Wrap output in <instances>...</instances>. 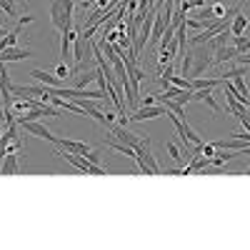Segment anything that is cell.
<instances>
[{
  "label": "cell",
  "instance_id": "obj_1",
  "mask_svg": "<svg viewBox=\"0 0 250 250\" xmlns=\"http://www.w3.org/2000/svg\"><path fill=\"white\" fill-rule=\"evenodd\" d=\"M73 18H75V0H53L50 3V25L58 33L73 30Z\"/></svg>",
  "mask_w": 250,
  "mask_h": 250
},
{
  "label": "cell",
  "instance_id": "obj_2",
  "mask_svg": "<svg viewBox=\"0 0 250 250\" xmlns=\"http://www.w3.org/2000/svg\"><path fill=\"white\" fill-rule=\"evenodd\" d=\"M213 55H215V48L213 43H203V45H193L190 50H188V58H190V73H188V78H198L203 75L208 68L213 65Z\"/></svg>",
  "mask_w": 250,
  "mask_h": 250
},
{
  "label": "cell",
  "instance_id": "obj_3",
  "mask_svg": "<svg viewBox=\"0 0 250 250\" xmlns=\"http://www.w3.org/2000/svg\"><path fill=\"white\" fill-rule=\"evenodd\" d=\"M168 118V110H165V105L160 103H155V105H138L135 110H130L128 113V118H130V123H143V120H153V118Z\"/></svg>",
  "mask_w": 250,
  "mask_h": 250
},
{
  "label": "cell",
  "instance_id": "obj_4",
  "mask_svg": "<svg viewBox=\"0 0 250 250\" xmlns=\"http://www.w3.org/2000/svg\"><path fill=\"white\" fill-rule=\"evenodd\" d=\"M108 130H110V135H113V138H118L120 143H125V145H130L133 150H138L140 145L145 143V138H140L138 133L128 130V125H120V123H113V125H110Z\"/></svg>",
  "mask_w": 250,
  "mask_h": 250
},
{
  "label": "cell",
  "instance_id": "obj_5",
  "mask_svg": "<svg viewBox=\"0 0 250 250\" xmlns=\"http://www.w3.org/2000/svg\"><path fill=\"white\" fill-rule=\"evenodd\" d=\"M20 128H23L25 133L35 135V138H43V140H50V143H58V135H53L43 123H38V120H15Z\"/></svg>",
  "mask_w": 250,
  "mask_h": 250
},
{
  "label": "cell",
  "instance_id": "obj_6",
  "mask_svg": "<svg viewBox=\"0 0 250 250\" xmlns=\"http://www.w3.org/2000/svg\"><path fill=\"white\" fill-rule=\"evenodd\" d=\"M55 145H60L62 150H70V153H78V155H83V158H88L95 148L90 143H83V140H70V138H58V143Z\"/></svg>",
  "mask_w": 250,
  "mask_h": 250
},
{
  "label": "cell",
  "instance_id": "obj_7",
  "mask_svg": "<svg viewBox=\"0 0 250 250\" xmlns=\"http://www.w3.org/2000/svg\"><path fill=\"white\" fill-rule=\"evenodd\" d=\"M30 75H33L38 83H43L45 88H62V83H65L62 78H58L55 73H48V70H43V68H33Z\"/></svg>",
  "mask_w": 250,
  "mask_h": 250
},
{
  "label": "cell",
  "instance_id": "obj_8",
  "mask_svg": "<svg viewBox=\"0 0 250 250\" xmlns=\"http://www.w3.org/2000/svg\"><path fill=\"white\" fill-rule=\"evenodd\" d=\"M135 153H140V155H143L145 165L150 168V173H153V175H163L160 165H158V160H155V155H153V150H150V138H145V143L140 145V148H138Z\"/></svg>",
  "mask_w": 250,
  "mask_h": 250
},
{
  "label": "cell",
  "instance_id": "obj_9",
  "mask_svg": "<svg viewBox=\"0 0 250 250\" xmlns=\"http://www.w3.org/2000/svg\"><path fill=\"white\" fill-rule=\"evenodd\" d=\"M238 58V48L225 43V45H218L215 48V55H213V65H225V62H230Z\"/></svg>",
  "mask_w": 250,
  "mask_h": 250
},
{
  "label": "cell",
  "instance_id": "obj_10",
  "mask_svg": "<svg viewBox=\"0 0 250 250\" xmlns=\"http://www.w3.org/2000/svg\"><path fill=\"white\" fill-rule=\"evenodd\" d=\"M33 55V50L30 48H5V50H0V60L3 62H18V60H25V58H30Z\"/></svg>",
  "mask_w": 250,
  "mask_h": 250
},
{
  "label": "cell",
  "instance_id": "obj_11",
  "mask_svg": "<svg viewBox=\"0 0 250 250\" xmlns=\"http://www.w3.org/2000/svg\"><path fill=\"white\" fill-rule=\"evenodd\" d=\"M20 170V155L18 153H8L0 165V175H15Z\"/></svg>",
  "mask_w": 250,
  "mask_h": 250
},
{
  "label": "cell",
  "instance_id": "obj_12",
  "mask_svg": "<svg viewBox=\"0 0 250 250\" xmlns=\"http://www.w3.org/2000/svg\"><path fill=\"white\" fill-rule=\"evenodd\" d=\"M190 85H193V90H200V88H218V85H223V78H203V75H198V78H193L190 80Z\"/></svg>",
  "mask_w": 250,
  "mask_h": 250
},
{
  "label": "cell",
  "instance_id": "obj_13",
  "mask_svg": "<svg viewBox=\"0 0 250 250\" xmlns=\"http://www.w3.org/2000/svg\"><path fill=\"white\" fill-rule=\"evenodd\" d=\"M105 145H108V148H113V150H118V153H123L125 158H135V150L130 148V145H125V143H120L118 138H105Z\"/></svg>",
  "mask_w": 250,
  "mask_h": 250
},
{
  "label": "cell",
  "instance_id": "obj_14",
  "mask_svg": "<svg viewBox=\"0 0 250 250\" xmlns=\"http://www.w3.org/2000/svg\"><path fill=\"white\" fill-rule=\"evenodd\" d=\"M158 103H163L168 113H173V115H178V118L185 120V108H183V103H178V100H173V98H158Z\"/></svg>",
  "mask_w": 250,
  "mask_h": 250
},
{
  "label": "cell",
  "instance_id": "obj_15",
  "mask_svg": "<svg viewBox=\"0 0 250 250\" xmlns=\"http://www.w3.org/2000/svg\"><path fill=\"white\" fill-rule=\"evenodd\" d=\"M248 30V15L240 10L233 20H230V35H243Z\"/></svg>",
  "mask_w": 250,
  "mask_h": 250
},
{
  "label": "cell",
  "instance_id": "obj_16",
  "mask_svg": "<svg viewBox=\"0 0 250 250\" xmlns=\"http://www.w3.org/2000/svg\"><path fill=\"white\" fill-rule=\"evenodd\" d=\"M62 35V40H60V55H62V60H65L70 53H73V38H75V28L73 30H68V33H60Z\"/></svg>",
  "mask_w": 250,
  "mask_h": 250
},
{
  "label": "cell",
  "instance_id": "obj_17",
  "mask_svg": "<svg viewBox=\"0 0 250 250\" xmlns=\"http://www.w3.org/2000/svg\"><path fill=\"white\" fill-rule=\"evenodd\" d=\"M168 83H173L175 88H183V90H193V85H190V78H183V75H170L168 78Z\"/></svg>",
  "mask_w": 250,
  "mask_h": 250
},
{
  "label": "cell",
  "instance_id": "obj_18",
  "mask_svg": "<svg viewBox=\"0 0 250 250\" xmlns=\"http://www.w3.org/2000/svg\"><path fill=\"white\" fill-rule=\"evenodd\" d=\"M233 45L238 48V53H248V50H250V38H245V35H233Z\"/></svg>",
  "mask_w": 250,
  "mask_h": 250
},
{
  "label": "cell",
  "instance_id": "obj_19",
  "mask_svg": "<svg viewBox=\"0 0 250 250\" xmlns=\"http://www.w3.org/2000/svg\"><path fill=\"white\" fill-rule=\"evenodd\" d=\"M55 75H58V78H62V80H68V78L73 75V68H70V65H65V62H60V65L55 68Z\"/></svg>",
  "mask_w": 250,
  "mask_h": 250
},
{
  "label": "cell",
  "instance_id": "obj_20",
  "mask_svg": "<svg viewBox=\"0 0 250 250\" xmlns=\"http://www.w3.org/2000/svg\"><path fill=\"white\" fill-rule=\"evenodd\" d=\"M165 150L170 153V158H173L178 165L183 163V155H180V150H178V145H173V143H165Z\"/></svg>",
  "mask_w": 250,
  "mask_h": 250
},
{
  "label": "cell",
  "instance_id": "obj_21",
  "mask_svg": "<svg viewBox=\"0 0 250 250\" xmlns=\"http://www.w3.org/2000/svg\"><path fill=\"white\" fill-rule=\"evenodd\" d=\"M183 23H185V28H190V30H205V25L200 23L198 18H185Z\"/></svg>",
  "mask_w": 250,
  "mask_h": 250
},
{
  "label": "cell",
  "instance_id": "obj_22",
  "mask_svg": "<svg viewBox=\"0 0 250 250\" xmlns=\"http://www.w3.org/2000/svg\"><path fill=\"white\" fill-rule=\"evenodd\" d=\"M215 150H218V148H215V143H203V145H200V153H203L205 158H213Z\"/></svg>",
  "mask_w": 250,
  "mask_h": 250
},
{
  "label": "cell",
  "instance_id": "obj_23",
  "mask_svg": "<svg viewBox=\"0 0 250 250\" xmlns=\"http://www.w3.org/2000/svg\"><path fill=\"white\" fill-rule=\"evenodd\" d=\"M210 8H213V15L215 18H225V13H228V5L225 3H213Z\"/></svg>",
  "mask_w": 250,
  "mask_h": 250
},
{
  "label": "cell",
  "instance_id": "obj_24",
  "mask_svg": "<svg viewBox=\"0 0 250 250\" xmlns=\"http://www.w3.org/2000/svg\"><path fill=\"white\" fill-rule=\"evenodd\" d=\"M0 10H5L8 15H15V13H18L15 3H10V0H0Z\"/></svg>",
  "mask_w": 250,
  "mask_h": 250
},
{
  "label": "cell",
  "instance_id": "obj_25",
  "mask_svg": "<svg viewBox=\"0 0 250 250\" xmlns=\"http://www.w3.org/2000/svg\"><path fill=\"white\" fill-rule=\"evenodd\" d=\"M33 20H35L33 15H23V18H20V20H18V25H15V30H20V28H25L28 23H33Z\"/></svg>",
  "mask_w": 250,
  "mask_h": 250
},
{
  "label": "cell",
  "instance_id": "obj_26",
  "mask_svg": "<svg viewBox=\"0 0 250 250\" xmlns=\"http://www.w3.org/2000/svg\"><path fill=\"white\" fill-rule=\"evenodd\" d=\"M238 65H250V50L248 53H238Z\"/></svg>",
  "mask_w": 250,
  "mask_h": 250
},
{
  "label": "cell",
  "instance_id": "obj_27",
  "mask_svg": "<svg viewBox=\"0 0 250 250\" xmlns=\"http://www.w3.org/2000/svg\"><path fill=\"white\" fill-rule=\"evenodd\" d=\"M155 103H158V95L153 93V95H145V98L140 100V105H155Z\"/></svg>",
  "mask_w": 250,
  "mask_h": 250
},
{
  "label": "cell",
  "instance_id": "obj_28",
  "mask_svg": "<svg viewBox=\"0 0 250 250\" xmlns=\"http://www.w3.org/2000/svg\"><path fill=\"white\" fill-rule=\"evenodd\" d=\"M88 160H90V163H95V165H100V153H98V150H93V153L88 155Z\"/></svg>",
  "mask_w": 250,
  "mask_h": 250
},
{
  "label": "cell",
  "instance_id": "obj_29",
  "mask_svg": "<svg viewBox=\"0 0 250 250\" xmlns=\"http://www.w3.org/2000/svg\"><path fill=\"white\" fill-rule=\"evenodd\" d=\"M188 3H190V8H203L205 0H188Z\"/></svg>",
  "mask_w": 250,
  "mask_h": 250
},
{
  "label": "cell",
  "instance_id": "obj_30",
  "mask_svg": "<svg viewBox=\"0 0 250 250\" xmlns=\"http://www.w3.org/2000/svg\"><path fill=\"white\" fill-rule=\"evenodd\" d=\"M0 103H3V95H0ZM0 115H3V105H0Z\"/></svg>",
  "mask_w": 250,
  "mask_h": 250
},
{
  "label": "cell",
  "instance_id": "obj_31",
  "mask_svg": "<svg viewBox=\"0 0 250 250\" xmlns=\"http://www.w3.org/2000/svg\"><path fill=\"white\" fill-rule=\"evenodd\" d=\"M3 133H5V130H3V125H0V138H3Z\"/></svg>",
  "mask_w": 250,
  "mask_h": 250
},
{
  "label": "cell",
  "instance_id": "obj_32",
  "mask_svg": "<svg viewBox=\"0 0 250 250\" xmlns=\"http://www.w3.org/2000/svg\"><path fill=\"white\" fill-rule=\"evenodd\" d=\"M245 175H250V165H248V170H245Z\"/></svg>",
  "mask_w": 250,
  "mask_h": 250
}]
</instances>
